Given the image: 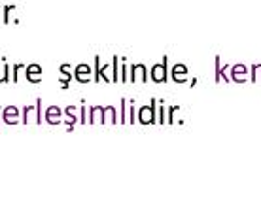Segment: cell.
I'll use <instances>...</instances> for the list:
<instances>
[{"label": "cell", "instance_id": "6da1fadb", "mask_svg": "<svg viewBox=\"0 0 261 221\" xmlns=\"http://www.w3.org/2000/svg\"><path fill=\"white\" fill-rule=\"evenodd\" d=\"M74 78H76V82H80V84H89V82L93 80V70H91V67L86 65V63L76 65V68H74Z\"/></svg>", "mask_w": 261, "mask_h": 221}, {"label": "cell", "instance_id": "7a4b0ae2", "mask_svg": "<svg viewBox=\"0 0 261 221\" xmlns=\"http://www.w3.org/2000/svg\"><path fill=\"white\" fill-rule=\"evenodd\" d=\"M40 74H42V67L40 65H27L25 68V78H27V82H31V84H40L42 82V78H40Z\"/></svg>", "mask_w": 261, "mask_h": 221}, {"label": "cell", "instance_id": "3957f363", "mask_svg": "<svg viewBox=\"0 0 261 221\" xmlns=\"http://www.w3.org/2000/svg\"><path fill=\"white\" fill-rule=\"evenodd\" d=\"M2 119L6 125H17L19 123V108L16 106H6L2 112Z\"/></svg>", "mask_w": 261, "mask_h": 221}, {"label": "cell", "instance_id": "277c9868", "mask_svg": "<svg viewBox=\"0 0 261 221\" xmlns=\"http://www.w3.org/2000/svg\"><path fill=\"white\" fill-rule=\"evenodd\" d=\"M61 108L59 106H50L48 110H46V114H44V121L46 123H50V125H59V123H63L61 121Z\"/></svg>", "mask_w": 261, "mask_h": 221}, {"label": "cell", "instance_id": "5b68a950", "mask_svg": "<svg viewBox=\"0 0 261 221\" xmlns=\"http://www.w3.org/2000/svg\"><path fill=\"white\" fill-rule=\"evenodd\" d=\"M12 82V67L6 57H0V84Z\"/></svg>", "mask_w": 261, "mask_h": 221}, {"label": "cell", "instance_id": "8992f818", "mask_svg": "<svg viewBox=\"0 0 261 221\" xmlns=\"http://www.w3.org/2000/svg\"><path fill=\"white\" fill-rule=\"evenodd\" d=\"M74 112H76V106H67L65 108V116H67V119L63 121L65 125H67V129L69 131H74V127H76V116H74Z\"/></svg>", "mask_w": 261, "mask_h": 221}, {"label": "cell", "instance_id": "52a82bcc", "mask_svg": "<svg viewBox=\"0 0 261 221\" xmlns=\"http://www.w3.org/2000/svg\"><path fill=\"white\" fill-rule=\"evenodd\" d=\"M103 112H104V108H101V106H91V108H89L87 123H103Z\"/></svg>", "mask_w": 261, "mask_h": 221}, {"label": "cell", "instance_id": "ba28073f", "mask_svg": "<svg viewBox=\"0 0 261 221\" xmlns=\"http://www.w3.org/2000/svg\"><path fill=\"white\" fill-rule=\"evenodd\" d=\"M131 74H133V76H131L133 82L139 80V78L144 80V82L148 80V76H146V67H144V65H133V67H131Z\"/></svg>", "mask_w": 261, "mask_h": 221}, {"label": "cell", "instance_id": "9c48e42d", "mask_svg": "<svg viewBox=\"0 0 261 221\" xmlns=\"http://www.w3.org/2000/svg\"><path fill=\"white\" fill-rule=\"evenodd\" d=\"M167 74V63H163L161 67H154V70H152V80L154 82H165V76Z\"/></svg>", "mask_w": 261, "mask_h": 221}, {"label": "cell", "instance_id": "30bf717a", "mask_svg": "<svg viewBox=\"0 0 261 221\" xmlns=\"http://www.w3.org/2000/svg\"><path fill=\"white\" fill-rule=\"evenodd\" d=\"M139 121L140 123H154V108L144 106L139 114Z\"/></svg>", "mask_w": 261, "mask_h": 221}, {"label": "cell", "instance_id": "8fae6325", "mask_svg": "<svg viewBox=\"0 0 261 221\" xmlns=\"http://www.w3.org/2000/svg\"><path fill=\"white\" fill-rule=\"evenodd\" d=\"M16 10H17V6H14V4L4 6V8H2V23H6V25H8V23H12V21L16 23V19L12 17V14H14Z\"/></svg>", "mask_w": 261, "mask_h": 221}, {"label": "cell", "instance_id": "7c38bea8", "mask_svg": "<svg viewBox=\"0 0 261 221\" xmlns=\"http://www.w3.org/2000/svg\"><path fill=\"white\" fill-rule=\"evenodd\" d=\"M103 123H120L114 106H106L104 108V112H103Z\"/></svg>", "mask_w": 261, "mask_h": 221}, {"label": "cell", "instance_id": "4fadbf2b", "mask_svg": "<svg viewBox=\"0 0 261 221\" xmlns=\"http://www.w3.org/2000/svg\"><path fill=\"white\" fill-rule=\"evenodd\" d=\"M36 119V106H25L23 108V123H35Z\"/></svg>", "mask_w": 261, "mask_h": 221}, {"label": "cell", "instance_id": "5bb4252c", "mask_svg": "<svg viewBox=\"0 0 261 221\" xmlns=\"http://www.w3.org/2000/svg\"><path fill=\"white\" fill-rule=\"evenodd\" d=\"M25 65L23 63H17V65H14L12 67V84H17L19 82V74H21V70H25Z\"/></svg>", "mask_w": 261, "mask_h": 221}, {"label": "cell", "instance_id": "9a60e30c", "mask_svg": "<svg viewBox=\"0 0 261 221\" xmlns=\"http://www.w3.org/2000/svg\"><path fill=\"white\" fill-rule=\"evenodd\" d=\"M36 119L35 123L36 125H40V123H44V112H42V99H36Z\"/></svg>", "mask_w": 261, "mask_h": 221}, {"label": "cell", "instance_id": "2e32d148", "mask_svg": "<svg viewBox=\"0 0 261 221\" xmlns=\"http://www.w3.org/2000/svg\"><path fill=\"white\" fill-rule=\"evenodd\" d=\"M80 104H82V106H80V123L84 125V123H87V118H89V116H87V110H86V101L82 99Z\"/></svg>", "mask_w": 261, "mask_h": 221}, {"label": "cell", "instance_id": "e0dca14e", "mask_svg": "<svg viewBox=\"0 0 261 221\" xmlns=\"http://www.w3.org/2000/svg\"><path fill=\"white\" fill-rule=\"evenodd\" d=\"M59 72H61L63 76L74 78V74H72V65H70V63H65V65H61V67H59Z\"/></svg>", "mask_w": 261, "mask_h": 221}, {"label": "cell", "instance_id": "ac0fdd59", "mask_svg": "<svg viewBox=\"0 0 261 221\" xmlns=\"http://www.w3.org/2000/svg\"><path fill=\"white\" fill-rule=\"evenodd\" d=\"M59 82H61V89H63V91H67L70 82H72V78H69V76H61V78H59Z\"/></svg>", "mask_w": 261, "mask_h": 221}, {"label": "cell", "instance_id": "d6986e66", "mask_svg": "<svg viewBox=\"0 0 261 221\" xmlns=\"http://www.w3.org/2000/svg\"><path fill=\"white\" fill-rule=\"evenodd\" d=\"M125 108H127V101H122V116H120V123H127V116H125Z\"/></svg>", "mask_w": 261, "mask_h": 221}, {"label": "cell", "instance_id": "ffe728a7", "mask_svg": "<svg viewBox=\"0 0 261 221\" xmlns=\"http://www.w3.org/2000/svg\"><path fill=\"white\" fill-rule=\"evenodd\" d=\"M120 80H122V82H127V65H125V63H123L122 68H120Z\"/></svg>", "mask_w": 261, "mask_h": 221}, {"label": "cell", "instance_id": "44dd1931", "mask_svg": "<svg viewBox=\"0 0 261 221\" xmlns=\"http://www.w3.org/2000/svg\"><path fill=\"white\" fill-rule=\"evenodd\" d=\"M0 23H2V8H0Z\"/></svg>", "mask_w": 261, "mask_h": 221}, {"label": "cell", "instance_id": "7402d4cb", "mask_svg": "<svg viewBox=\"0 0 261 221\" xmlns=\"http://www.w3.org/2000/svg\"><path fill=\"white\" fill-rule=\"evenodd\" d=\"M2 112H4V108H2V106H0V114H2Z\"/></svg>", "mask_w": 261, "mask_h": 221}]
</instances>
